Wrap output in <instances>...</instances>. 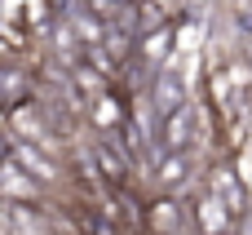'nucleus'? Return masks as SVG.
<instances>
[{
    "mask_svg": "<svg viewBox=\"0 0 252 235\" xmlns=\"http://www.w3.org/2000/svg\"><path fill=\"white\" fill-rule=\"evenodd\" d=\"M226 235H230V231H226Z\"/></svg>",
    "mask_w": 252,
    "mask_h": 235,
    "instance_id": "nucleus-17",
    "label": "nucleus"
},
{
    "mask_svg": "<svg viewBox=\"0 0 252 235\" xmlns=\"http://www.w3.org/2000/svg\"><path fill=\"white\" fill-rule=\"evenodd\" d=\"M190 138H195V107H190V98L182 102V107H173V111H164V124H159V151H186L190 147Z\"/></svg>",
    "mask_w": 252,
    "mask_h": 235,
    "instance_id": "nucleus-5",
    "label": "nucleus"
},
{
    "mask_svg": "<svg viewBox=\"0 0 252 235\" xmlns=\"http://www.w3.org/2000/svg\"><path fill=\"white\" fill-rule=\"evenodd\" d=\"M151 178H155V187H159L164 196H177L182 182L190 178V156H186V151H164L159 164L151 169Z\"/></svg>",
    "mask_w": 252,
    "mask_h": 235,
    "instance_id": "nucleus-8",
    "label": "nucleus"
},
{
    "mask_svg": "<svg viewBox=\"0 0 252 235\" xmlns=\"http://www.w3.org/2000/svg\"><path fill=\"white\" fill-rule=\"evenodd\" d=\"M93 156H97V178L102 182H111V187H124L128 182V147H120V133H102V142L93 147Z\"/></svg>",
    "mask_w": 252,
    "mask_h": 235,
    "instance_id": "nucleus-3",
    "label": "nucleus"
},
{
    "mask_svg": "<svg viewBox=\"0 0 252 235\" xmlns=\"http://www.w3.org/2000/svg\"><path fill=\"white\" fill-rule=\"evenodd\" d=\"M186 218H190V227H195L199 235H226L230 227H235V218H230V213H226L208 191H199V196H195V209H190Z\"/></svg>",
    "mask_w": 252,
    "mask_h": 235,
    "instance_id": "nucleus-7",
    "label": "nucleus"
},
{
    "mask_svg": "<svg viewBox=\"0 0 252 235\" xmlns=\"http://www.w3.org/2000/svg\"><path fill=\"white\" fill-rule=\"evenodd\" d=\"M31 102V76L13 71V67H0V111H13Z\"/></svg>",
    "mask_w": 252,
    "mask_h": 235,
    "instance_id": "nucleus-11",
    "label": "nucleus"
},
{
    "mask_svg": "<svg viewBox=\"0 0 252 235\" xmlns=\"http://www.w3.org/2000/svg\"><path fill=\"white\" fill-rule=\"evenodd\" d=\"M71 84H75V93H89V98L106 93V80H102L97 71H89L84 62H80V67H71Z\"/></svg>",
    "mask_w": 252,
    "mask_h": 235,
    "instance_id": "nucleus-12",
    "label": "nucleus"
},
{
    "mask_svg": "<svg viewBox=\"0 0 252 235\" xmlns=\"http://www.w3.org/2000/svg\"><path fill=\"white\" fill-rule=\"evenodd\" d=\"M230 169H235V178H239V187L248 191V200H252V147H239V151H235V160H230Z\"/></svg>",
    "mask_w": 252,
    "mask_h": 235,
    "instance_id": "nucleus-13",
    "label": "nucleus"
},
{
    "mask_svg": "<svg viewBox=\"0 0 252 235\" xmlns=\"http://www.w3.org/2000/svg\"><path fill=\"white\" fill-rule=\"evenodd\" d=\"M244 4H248V9H252V0H244Z\"/></svg>",
    "mask_w": 252,
    "mask_h": 235,
    "instance_id": "nucleus-16",
    "label": "nucleus"
},
{
    "mask_svg": "<svg viewBox=\"0 0 252 235\" xmlns=\"http://www.w3.org/2000/svg\"><path fill=\"white\" fill-rule=\"evenodd\" d=\"M182 222H186V204L177 196H155L151 204H142V227L151 235H168V231H177Z\"/></svg>",
    "mask_w": 252,
    "mask_h": 235,
    "instance_id": "nucleus-6",
    "label": "nucleus"
},
{
    "mask_svg": "<svg viewBox=\"0 0 252 235\" xmlns=\"http://www.w3.org/2000/svg\"><path fill=\"white\" fill-rule=\"evenodd\" d=\"M151 80H155V89H146V98H151V107H155L159 116L186 102V84H182V76H173V71H159V76H151Z\"/></svg>",
    "mask_w": 252,
    "mask_h": 235,
    "instance_id": "nucleus-9",
    "label": "nucleus"
},
{
    "mask_svg": "<svg viewBox=\"0 0 252 235\" xmlns=\"http://www.w3.org/2000/svg\"><path fill=\"white\" fill-rule=\"evenodd\" d=\"M168 235H199V231H195V227H190V218H186V222H182L177 231H168Z\"/></svg>",
    "mask_w": 252,
    "mask_h": 235,
    "instance_id": "nucleus-14",
    "label": "nucleus"
},
{
    "mask_svg": "<svg viewBox=\"0 0 252 235\" xmlns=\"http://www.w3.org/2000/svg\"><path fill=\"white\" fill-rule=\"evenodd\" d=\"M208 196H213V200H217V204H221V209H226L235 222H239V218L252 209L248 191L239 187V178H235V169H230V164H217V169L208 173Z\"/></svg>",
    "mask_w": 252,
    "mask_h": 235,
    "instance_id": "nucleus-1",
    "label": "nucleus"
},
{
    "mask_svg": "<svg viewBox=\"0 0 252 235\" xmlns=\"http://www.w3.org/2000/svg\"><path fill=\"white\" fill-rule=\"evenodd\" d=\"M44 200V187L35 178H27L13 160H0V204H40Z\"/></svg>",
    "mask_w": 252,
    "mask_h": 235,
    "instance_id": "nucleus-2",
    "label": "nucleus"
},
{
    "mask_svg": "<svg viewBox=\"0 0 252 235\" xmlns=\"http://www.w3.org/2000/svg\"><path fill=\"white\" fill-rule=\"evenodd\" d=\"M168 53H173V31H168V27L142 31V40H137V62H142L146 71H151V67H159Z\"/></svg>",
    "mask_w": 252,
    "mask_h": 235,
    "instance_id": "nucleus-10",
    "label": "nucleus"
},
{
    "mask_svg": "<svg viewBox=\"0 0 252 235\" xmlns=\"http://www.w3.org/2000/svg\"><path fill=\"white\" fill-rule=\"evenodd\" d=\"M4 156H9V138L0 133V160H4Z\"/></svg>",
    "mask_w": 252,
    "mask_h": 235,
    "instance_id": "nucleus-15",
    "label": "nucleus"
},
{
    "mask_svg": "<svg viewBox=\"0 0 252 235\" xmlns=\"http://www.w3.org/2000/svg\"><path fill=\"white\" fill-rule=\"evenodd\" d=\"M89 124H93L97 133H120V129L128 124V98L115 93V89L97 93L93 107H89Z\"/></svg>",
    "mask_w": 252,
    "mask_h": 235,
    "instance_id": "nucleus-4",
    "label": "nucleus"
}]
</instances>
